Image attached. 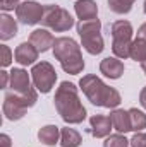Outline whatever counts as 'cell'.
I'll return each instance as SVG.
<instances>
[{
    "label": "cell",
    "instance_id": "9c48e42d",
    "mask_svg": "<svg viewBox=\"0 0 146 147\" xmlns=\"http://www.w3.org/2000/svg\"><path fill=\"white\" fill-rule=\"evenodd\" d=\"M43 12H45V5L38 3L35 0H24L16 9V16L19 19V22H23L26 26H35L38 22H41Z\"/></svg>",
    "mask_w": 146,
    "mask_h": 147
},
{
    "label": "cell",
    "instance_id": "e0dca14e",
    "mask_svg": "<svg viewBox=\"0 0 146 147\" xmlns=\"http://www.w3.org/2000/svg\"><path fill=\"white\" fill-rule=\"evenodd\" d=\"M38 140L48 147L60 144V128L57 125H45L38 130Z\"/></svg>",
    "mask_w": 146,
    "mask_h": 147
},
{
    "label": "cell",
    "instance_id": "5bb4252c",
    "mask_svg": "<svg viewBox=\"0 0 146 147\" xmlns=\"http://www.w3.org/2000/svg\"><path fill=\"white\" fill-rule=\"evenodd\" d=\"M100 72L108 79H120L124 74V63L117 57H107L100 62Z\"/></svg>",
    "mask_w": 146,
    "mask_h": 147
},
{
    "label": "cell",
    "instance_id": "1f68e13d",
    "mask_svg": "<svg viewBox=\"0 0 146 147\" xmlns=\"http://www.w3.org/2000/svg\"><path fill=\"white\" fill-rule=\"evenodd\" d=\"M143 10H145V14H146V0H145V5H143Z\"/></svg>",
    "mask_w": 146,
    "mask_h": 147
},
{
    "label": "cell",
    "instance_id": "7a4b0ae2",
    "mask_svg": "<svg viewBox=\"0 0 146 147\" xmlns=\"http://www.w3.org/2000/svg\"><path fill=\"white\" fill-rule=\"evenodd\" d=\"M79 87H81V91L84 92V96L89 99V103L95 105V106H103V108L115 110V108L122 103L120 92H119L115 87L107 86V84H105L98 75H95V74L84 75V77L79 80Z\"/></svg>",
    "mask_w": 146,
    "mask_h": 147
},
{
    "label": "cell",
    "instance_id": "7402d4cb",
    "mask_svg": "<svg viewBox=\"0 0 146 147\" xmlns=\"http://www.w3.org/2000/svg\"><path fill=\"white\" fill-rule=\"evenodd\" d=\"M136 0H108V7L112 12L115 14H129L132 9V3Z\"/></svg>",
    "mask_w": 146,
    "mask_h": 147
},
{
    "label": "cell",
    "instance_id": "52a82bcc",
    "mask_svg": "<svg viewBox=\"0 0 146 147\" xmlns=\"http://www.w3.org/2000/svg\"><path fill=\"white\" fill-rule=\"evenodd\" d=\"M41 24L45 28L53 29L55 33H65L74 26V17L69 14V10L59 5H45Z\"/></svg>",
    "mask_w": 146,
    "mask_h": 147
},
{
    "label": "cell",
    "instance_id": "4dcf8cb0",
    "mask_svg": "<svg viewBox=\"0 0 146 147\" xmlns=\"http://www.w3.org/2000/svg\"><path fill=\"white\" fill-rule=\"evenodd\" d=\"M141 67H143V72H145V75H146V62H143V63H141Z\"/></svg>",
    "mask_w": 146,
    "mask_h": 147
},
{
    "label": "cell",
    "instance_id": "7c38bea8",
    "mask_svg": "<svg viewBox=\"0 0 146 147\" xmlns=\"http://www.w3.org/2000/svg\"><path fill=\"white\" fill-rule=\"evenodd\" d=\"M89 125H91V134L96 139H107L110 135V130L113 128L110 116L105 115H93L89 118Z\"/></svg>",
    "mask_w": 146,
    "mask_h": 147
},
{
    "label": "cell",
    "instance_id": "cb8c5ba5",
    "mask_svg": "<svg viewBox=\"0 0 146 147\" xmlns=\"http://www.w3.org/2000/svg\"><path fill=\"white\" fill-rule=\"evenodd\" d=\"M0 51H2L0 65L5 69V67H9V65L12 63V51H10V48H9V46H5V45H2V46H0Z\"/></svg>",
    "mask_w": 146,
    "mask_h": 147
},
{
    "label": "cell",
    "instance_id": "d6986e66",
    "mask_svg": "<svg viewBox=\"0 0 146 147\" xmlns=\"http://www.w3.org/2000/svg\"><path fill=\"white\" fill-rule=\"evenodd\" d=\"M81 142H83V137L77 130L69 128V127L60 130V146L62 147H79Z\"/></svg>",
    "mask_w": 146,
    "mask_h": 147
},
{
    "label": "cell",
    "instance_id": "4316f807",
    "mask_svg": "<svg viewBox=\"0 0 146 147\" xmlns=\"http://www.w3.org/2000/svg\"><path fill=\"white\" fill-rule=\"evenodd\" d=\"M0 79H2V84H0V87H2V89H5V87H7V82L10 80V74L5 72V70H2V72H0Z\"/></svg>",
    "mask_w": 146,
    "mask_h": 147
},
{
    "label": "cell",
    "instance_id": "f546056e",
    "mask_svg": "<svg viewBox=\"0 0 146 147\" xmlns=\"http://www.w3.org/2000/svg\"><path fill=\"white\" fill-rule=\"evenodd\" d=\"M139 105L146 110V86L141 89V92H139Z\"/></svg>",
    "mask_w": 146,
    "mask_h": 147
},
{
    "label": "cell",
    "instance_id": "83f0119b",
    "mask_svg": "<svg viewBox=\"0 0 146 147\" xmlns=\"http://www.w3.org/2000/svg\"><path fill=\"white\" fill-rule=\"evenodd\" d=\"M0 147H12V144H10V137H9V135H5V134L0 135Z\"/></svg>",
    "mask_w": 146,
    "mask_h": 147
},
{
    "label": "cell",
    "instance_id": "6da1fadb",
    "mask_svg": "<svg viewBox=\"0 0 146 147\" xmlns=\"http://www.w3.org/2000/svg\"><path fill=\"white\" fill-rule=\"evenodd\" d=\"M57 113L60 115V118L67 123V125H77L83 123L86 118V108L83 106V103L79 101V94H77V87L72 82H60V86L55 91V98H53Z\"/></svg>",
    "mask_w": 146,
    "mask_h": 147
},
{
    "label": "cell",
    "instance_id": "44dd1931",
    "mask_svg": "<svg viewBox=\"0 0 146 147\" xmlns=\"http://www.w3.org/2000/svg\"><path fill=\"white\" fill-rule=\"evenodd\" d=\"M131 58L136 60V62H139V63L146 62V41L145 39L136 38V39L132 41V46H131Z\"/></svg>",
    "mask_w": 146,
    "mask_h": 147
},
{
    "label": "cell",
    "instance_id": "30bf717a",
    "mask_svg": "<svg viewBox=\"0 0 146 147\" xmlns=\"http://www.w3.org/2000/svg\"><path fill=\"white\" fill-rule=\"evenodd\" d=\"M10 89L17 94H36V87L31 86V77L24 69H12L10 70Z\"/></svg>",
    "mask_w": 146,
    "mask_h": 147
},
{
    "label": "cell",
    "instance_id": "ffe728a7",
    "mask_svg": "<svg viewBox=\"0 0 146 147\" xmlns=\"http://www.w3.org/2000/svg\"><path fill=\"white\" fill-rule=\"evenodd\" d=\"M129 118H131V130L132 132H141L146 128V115L138 108L129 110Z\"/></svg>",
    "mask_w": 146,
    "mask_h": 147
},
{
    "label": "cell",
    "instance_id": "484cf974",
    "mask_svg": "<svg viewBox=\"0 0 146 147\" xmlns=\"http://www.w3.org/2000/svg\"><path fill=\"white\" fill-rule=\"evenodd\" d=\"M21 2L19 0H0V9L2 10H14V9H17V5H19Z\"/></svg>",
    "mask_w": 146,
    "mask_h": 147
},
{
    "label": "cell",
    "instance_id": "3957f363",
    "mask_svg": "<svg viewBox=\"0 0 146 147\" xmlns=\"http://www.w3.org/2000/svg\"><path fill=\"white\" fill-rule=\"evenodd\" d=\"M53 57L60 62L62 70L71 75H77L84 69V58L81 55V46L72 38L62 36L53 43Z\"/></svg>",
    "mask_w": 146,
    "mask_h": 147
},
{
    "label": "cell",
    "instance_id": "ac0fdd59",
    "mask_svg": "<svg viewBox=\"0 0 146 147\" xmlns=\"http://www.w3.org/2000/svg\"><path fill=\"white\" fill-rule=\"evenodd\" d=\"M17 34V22L14 17H10L9 14H2L0 16V39L2 41H9Z\"/></svg>",
    "mask_w": 146,
    "mask_h": 147
},
{
    "label": "cell",
    "instance_id": "f1b7e54d",
    "mask_svg": "<svg viewBox=\"0 0 146 147\" xmlns=\"http://www.w3.org/2000/svg\"><path fill=\"white\" fill-rule=\"evenodd\" d=\"M136 38L145 39V41H146V22H145V24H141V26L138 28V36H136Z\"/></svg>",
    "mask_w": 146,
    "mask_h": 147
},
{
    "label": "cell",
    "instance_id": "8992f818",
    "mask_svg": "<svg viewBox=\"0 0 146 147\" xmlns=\"http://www.w3.org/2000/svg\"><path fill=\"white\" fill-rule=\"evenodd\" d=\"M38 99V92L36 94H17V92H7L3 96V105H2V110L7 120L10 121H17L21 120L26 110L31 108Z\"/></svg>",
    "mask_w": 146,
    "mask_h": 147
},
{
    "label": "cell",
    "instance_id": "2e32d148",
    "mask_svg": "<svg viewBox=\"0 0 146 147\" xmlns=\"http://www.w3.org/2000/svg\"><path fill=\"white\" fill-rule=\"evenodd\" d=\"M110 120H112V127L113 130H117V134H127L132 132L131 130V118H129V110H112L110 113Z\"/></svg>",
    "mask_w": 146,
    "mask_h": 147
},
{
    "label": "cell",
    "instance_id": "9a60e30c",
    "mask_svg": "<svg viewBox=\"0 0 146 147\" xmlns=\"http://www.w3.org/2000/svg\"><path fill=\"white\" fill-rule=\"evenodd\" d=\"M74 10L79 21L98 19V5L95 0H77L74 3Z\"/></svg>",
    "mask_w": 146,
    "mask_h": 147
},
{
    "label": "cell",
    "instance_id": "4fadbf2b",
    "mask_svg": "<svg viewBox=\"0 0 146 147\" xmlns=\"http://www.w3.org/2000/svg\"><path fill=\"white\" fill-rule=\"evenodd\" d=\"M29 43L36 48L40 53H45V51H48L50 48H53L55 38L52 36V33L46 31V29H35V31L29 34Z\"/></svg>",
    "mask_w": 146,
    "mask_h": 147
},
{
    "label": "cell",
    "instance_id": "277c9868",
    "mask_svg": "<svg viewBox=\"0 0 146 147\" xmlns=\"http://www.w3.org/2000/svg\"><path fill=\"white\" fill-rule=\"evenodd\" d=\"M77 34L81 38V45L83 48L89 53V55H100L105 48L103 45V38H102V22L100 19H91V21H79L77 26Z\"/></svg>",
    "mask_w": 146,
    "mask_h": 147
},
{
    "label": "cell",
    "instance_id": "5b68a950",
    "mask_svg": "<svg viewBox=\"0 0 146 147\" xmlns=\"http://www.w3.org/2000/svg\"><path fill=\"white\" fill-rule=\"evenodd\" d=\"M112 33V51L117 58H131V46H132V24L129 21H115L110 28Z\"/></svg>",
    "mask_w": 146,
    "mask_h": 147
},
{
    "label": "cell",
    "instance_id": "603a6c76",
    "mask_svg": "<svg viewBox=\"0 0 146 147\" xmlns=\"http://www.w3.org/2000/svg\"><path fill=\"white\" fill-rule=\"evenodd\" d=\"M129 146H131V140H127L124 134L108 135L103 142V147H129Z\"/></svg>",
    "mask_w": 146,
    "mask_h": 147
},
{
    "label": "cell",
    "instance_id": "d4e9b609",
    "mask_svg": "<svg viewBox=\"0 0 146 147\" xmlns=\"http://www.w3.org/2000/svg\"><path fill=\"white\" fill-rule=\"evenodd\" d=\"M131 147H146V134L136 132L134 137L131 139Z\"/></svg>",
    "mask_w": 146,
    "mask_h": 147
},
{
    "label": "cell",
    "instance_id": "ba28073f",
    "mask_svg": "<svg viewBox=\"0 0 146 147\" xmlns=\"http://www.w3.org/2000/svg\"><path fill=\"white\" fill-rule=\"evenodd\" d=\"M29 74H31V79H33L36 91L41 94H48L57 82V72H55L53 65L50 62H45V60L35 63Z\"/></svg>",
    "mask_w": 146,
    "mask_h": 147
},
{
    "label": "cell",
    "instance_id": "8fae6325",
    "mask_svg": "<svg viewBox=\"0 0 146 147\" xmlns=\"http://www.w3.org/2000/svg\"><path fill=\"white\" fill-rule=\"evenodd\" d=\"M38 55H40V51H38L29 41L21 43V45L16 48V51H14L16 62H17L19 65H24V67H26V65H35V62L38 60Z\"/></svg>",
    "mask_w": 146,
    "mask_h": 147
}]
</instances>
